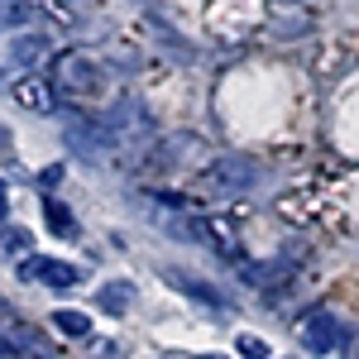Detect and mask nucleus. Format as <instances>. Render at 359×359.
<instances>
[{
  "label": "nucleus",
  "instance_id": "f257e3e1",
  "mask_svg": "<svg viewBox=\"0 0 359 359\" xmlns=\"http://www.w3.org/2000/svg\"><path fill=\"white\" fill-rule=\"evenodd\" d=\"M20 283H43V287H57V292H67V287H77L82 273L72 269V264H62V259H48V254H29L20 259Z\"/></svg>",
  "mask_w": 359,
  "mask_h": 359
},
{
  "label": "nucleus",
  "instance_id": "f03ea898",
  "mask_svg": "<svg viewBox=\"0 0 359 359\" xmlns=\"http://www.w3.org/2000/svg\"><path fill=\"white\" fill-rule=\"evenodd\" d=\"M302 340H306V350H311V355H335L350 335H345V326H340L335 316L311 311V316H306V326H302Z\"/></svg>",
  "mask_w": 359,
  "mask_h": 359
},
{
  "label": "nucleus",
  "instance_id": "7ed1b4c3",
  "mask_svg": "<svg viewBox=\"0 0 359 359\" xmlns=\"http://www.w3.org/2000/svg\"><path fill=\"white\" fill-rule=\"evenodd\" d=\"M10 96H15V101H20L25 111H53V86L39 82V77H20Z\"/></svg>",
  "mask_w": 359,
  "mask_h": 359
},
{
  "label": "nucleus",
  "instance_id": "20e7f679",
  "mask_svg": "<svg viewBox=\"0 0 359 359\" xmlns=\"http://www.w3.org/2000/svg\"><path fill=\"white\" fill-rule=\"evenodd\" d=\"M39 211H43V225H48L53 235H62V240H72V235H77V216L67 211V201H57V196L43 192V206H39Z\"/></svg>",
  "mask_w": 359,
  "mask_h": 359
},
{
  "label": "nucleus",
  "instance_id": "39448f33",
  "mask_svg": "<svg viewBox=\"0 0 359 359\" xmlns=\"http://www.w3.org/2000/svg\"><path fill=\"white\" fill-rule=\"evenodd\" d=\"M96 302H101V311H106V316H125V311L135 306V287H130L125 278H120V283H106V287L96 292Z\"/></svg>",
  "mask_w": 359,
  "mask_h": 359
},
{
  "label": "nucleus",
  "instance_id": "423d86ee",
  "mask_svg": "<svg viewBox=\"0 0 359 359\" xmlns=\"http://www.w3.org/2000/svg\"><path fill=\"white\" fill-rule=\"evenodd\" d=\"M48 321H53L62 335H72V340H86V335H91V316H86V311H72V306H57Z\"/></svg>",
  "mask_w": 359,
  "mask_h": 359
},
{
  "label": "nucleus",
  "instance_id": "0eeeda50",
  "mask_svg": "<svg viewBox=\"0 0 359 359\" xmlns=\"http://www.w3.org/2000/svg\"><path fill=\"white\" fill-rule=\"evenodd\" d=\"M43 53H48V39H43V34H20V39L10 43V57L25 62V67H34Z\"/></svg>",
  "mask_w": 359,
  "mask_h": 359
},
{
  "label": "nucleus",
  "instance_id": "6e6552de",
  "mask_svg": "<svg viewBox=\"0 0 359 359\" xmlns=\"http://www.w3.org/2000/svg\"><path fill=\"white\" fill-rule=\"evenodd\" d=\"M172 283H177V287H182V292H187V297H196V302H206V306H225V297L221 292H211V287H206V283H196L192 273H182V269H172Z\"/></svg>",
  "mask_w": 359,
  "mask_h": 359
},
{
  "label": "nucleus",
  "instance_id": "1a4fd4ad",
  "mask_svg": "<svg viewBox=\"0 0 359 359\" xmlns=\"http://www.w3.org/2000/svg\"><path fill=\"white\" fill-rule=\"evenodd\" d=\"M211 177H216V182H225V187H249V182H254V168H249L245 158H235V163L225 158V163L211 168Z\"/></svg>",
  "mask_w": 359,
  "mask_h": 359
},
{
  "label": "nucleus",
  "instance_id": "9d476101",
  "mask_svg": "<svg viewBox=\"0 0 359 359\" xmlns=\"http://www.w3.org/2000/svg\"><path fill=\"white\" fill-rule=\"evenodd\" d=\"M25 245H29V230H20V225H5V230H0V259L25 254Z\"/></svg>",
  "mask_w": 359,
  "mask_h": 359
},
{
  "label": "nucleus",
  "instance_id": "9b49d317",
  "mask_svg": "<svg viewBox=\"0 0 359 359\" xmlns=\"http://www.w3.org/2000/svg\"><path fill=\"white\" fill-rule=\"evenodd\" d=\"M235 350H240L245 359H269V345H264L259 335H240V340H235Z\"/></svg>",
  "mask_w": 359,
  "mask_h": 359
},
{
  "label": "nucleus",
  "instance_id": "f8f14e48",
  "mask_svg": "<svg viewBox=\"0 0 359 359\" xmlns=\"http://www.w3.org/2000/svg\"><path fill=\"white\" fill-rule=\"evenodd\" d=\"M5 211H10V187H5V177H0V221H5Z\"/></svg>",
  "mask_w": 359,
  "mask_h": 359
},
{
  "label": "nucleus",
  "instance_id": "ddd939ff",
  "mask_svg": "<svg viewBox=\"0 0 359 359\" xmlns=\"http://www.w3.org/2000/svg\"><path fill=\"white\" fill-rule=\"evenodd\" d=\"M196 359H225V355H196Z\"/></svg>",
  "mask_w": 359,
  "mask_h": 359
},
{
  "label": "nucleus",
  "instance_id": "4468645a",
  "mask_svg": "<svg viewBox=\"0 0 359 359\" xmlns=\"http://www.w3.org/2000/svg\"><path fill=\"white\" fill-rule=\"evenodd\" d=\"M0 144H5V130H0Z\"/></svg>",
  "mask_w": 359,
  "mask_h": 359
}]
</instances>
